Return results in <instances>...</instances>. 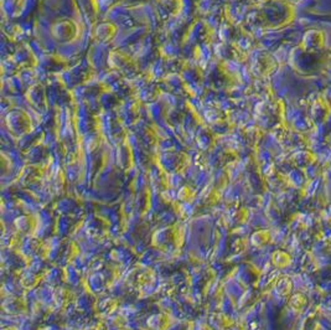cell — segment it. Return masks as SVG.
Here are the masks:
<instances>
[{
	"instance_id": "7a4b0ae2",
	"label": "cell",
	"mask_w": 331,
	"mask_h": 330,
	"mask_svg": "<svg viewBox=\"0 0 331 330\" xmlns=\"http://www.w3.org/2000/svg\"><path fill=\"white\" fill-rule=\"evenodd\" d=\"M329 113H330V108L327 107V104L325 103L324 99L321 98H319L318 101L313 104V108H311V115H313L314 119L318 122L326 121Z\"/></svg>"
},
{
	"instance_id": "6da1fadb",
	"label": "cell",
	"mask_w": 331,
	"mask_h": 330,
	"mask_svg": "<svg viewBox=\"0 0 331 330\" xmlns=\"http://www.w3.org/2000/svg\"><path fill=\"white\" fill-rule=\"evenodd\" d=\"M325 45V35L320 30H309L303 38L302 47L307 51H318Z\"/></svg>"
}]
</instances>
